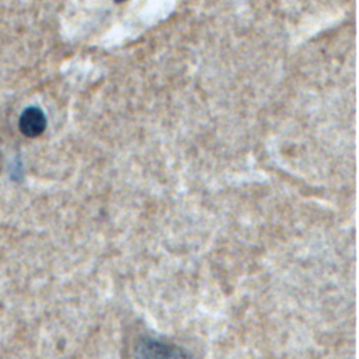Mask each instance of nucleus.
<instances>
[{
    "label": "nucleus",
    "mask_w": 359,
    "mask_h": 359,
    "mask_svg": "<svg viewBox=\"0 0 359 359\" xmlns=\"http://www.w3.org/2000/svg\"><path fill=\"white\" fill-rule=\"evenodd\" d=\"M135 359H191V356L178 345L147 338L137 344Z\"/></svg>",
    "instance_id": "f257e3e1"
},
{
    "label": "nucleus",
    "mask_w": 359,
    "mask_h": 359,
    "mask_svg": "<svg viewBox=\"0 0 359 359\" xmlns=\"http://www.w3.org/2000/svg\"><path fill=\"white\" fill-rule=\"evenodd\" d=\"M18 126L20 130L28 137L39 136L46 128V116L41 108L29 107L21 114Z\"/></svg>",
    "instance_id": "f03ea898"
},
{
    "label": "nucleus",
    "mask_w": 359,
    "mask_h": 359,
    "mask_svg": "<svg viewBox=\"0 0 359 359\" xmlns=\"http://www.w3.org/2000/svg\"><path fill=\"white\" fill-rule=\"evenodd\" d=\"M116 3H121V1H125V0H115Z\"/></svg>",
    "instance_id": "7ed1b4c3"
}]
</instances>
